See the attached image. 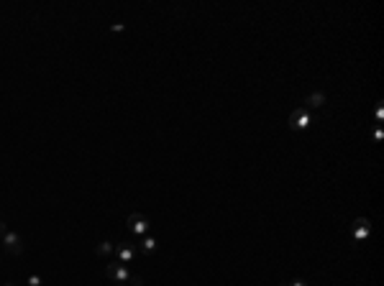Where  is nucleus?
Wrapping results in <instances>:
<instances>
[{
    "instance_id": "obj_1",
    "label": "nucleus",
    "mask_w": 384,
    "mask_h": 286,
    "mask_svg": "<svg viewBox=\"0 0 384 286\" xmlns=\"http://www.w3.org/2000/svg\"><path fill=\"white\" fill-rule=\"evenodd\" d=\"M103 274H105V279L108 281H113V284H133V286H141V279L139 276H133L123 263H108V266L103 269Z\"/></svg>"
},
{
    "instance_id": "obj_2",
    "label": "nucleus",
    "mask_w": 384,
    "mask_h": 286,
    "mask_svg": "<svg viewBox=\"0 0 384 286\" xmlns=\"http://www.w3.org/2000/svg\"><path fill=\"white\" fill-rule=\"evenodd\" d=\"M126 228H128V233L131 235H139V238H144V235H149V217H144L141 212H131L128 217H126Z\"/></svg>"
},
{
    "instance_id": "obj_3",
    "label": "nucleus",
    "mask_w": 384,
    "mask_h": 286,
    "mask_svg": "<svg viewBox=\"0 0 384 286\" xmlns=\"http://www.w3.org/2000/svg\"><path fill=\"white\" fill-rule=\"evenodd\" d=\"M371 235V220L369 217H356L351 223V238L353 243H364V240H369Z\"/></svg>"
},
{
    "instance_id": "obj_4",
    "label": "nucleus",
    "mask_w": 384,
    "mask_h": 286,
    "mask_svg": "<svg viewBox=\"0 0 384 286\" xmlns=\"http://www.w3.org/2000/svg\"><path fill=\"white\" fill-rule=\"evenodd\" d=\"M113 253L118 256V263H123V266H126V263H133V261L141 256V251L133 246V243H118L116 248H113Z\"/></svg>"
},
{
    "instance_id": "obj_5",
    "label": "nucleus",
    "mask_w": 384,
    "mask_h": 286,
    "mask_svg": "<svg viewBox=\"0 0 384 286\" xmlns=\"http://www.w3.org/2000/svg\"><path fill=\"white\" fill-rule=\"evenodd\" d=\"M0 246H3L11 256H21V253H24V240H21V235L13 233V230H8L3 238H0Z\"/></svg>"
},
{
    "instance_id": "obj_6",
    "label": "nucleus",
    "mask_w": 384,
    "mask_h": 286,
    "mask_svg": "<svg viewBox=\"0 0 384 286\" xmlns=\"http://www.w3.org/2000/svg\"><path fill=\"white\" fill-rule=\"evenodd\" d=\"M287 123H289L292 130H307L310 123H312V118H310V113H307L305 107H300V110H295V113H289Z\"/></svg>"
},
{
    "instance_id": "obj_7",
    "label": "nucleus",
    "mask_w": 384,
    "mask_h": 286,
    "mask_svg": "<svg viewBox=\"0 0 384 286\" xmlns=\"http://www.w3.org/2000/svg\"><path fill=\"white\" fill-rule=\"evenodd\" d=\"M325 102H328L325 92H312V95L305 97V110H310V107H323Z\"/></svg>"
},
{
    "instance_id": "obj_8",
    "label": "nucleus",
    "mask_w": 384,
    "mask_h": 286,
    "mask_svg": "<svg viewBox=\"0 0 384 286\" xmlns=\"http://www.w3.org/2000/svg\"><path fill=\"white\" fill-rule=\"evenodd\" d=\"M139 251H141L144 256H151V253L156 251V238H154V235H144V238H141Z\"/></svg>"
},
{
    "instance_id": "obj_9",
    "label": "nucleus",
    "mask_w": 384,
    "mask_h": 286,
    "mask_svg": "<svg viewBox=\"0 0 384 286\" xmlns=\"http://www.w3.org/2000/svg\"><path fill=\"white\" fill-rule=\"evenodd\" d=\"M113 248H116V246L108 243V240H103V243H98L95 253H98V256H110V253H113Z\"/></svg>"
},
{
    "instance_id": "obj_10",
    "label": "nucleus",
    "mask_w": 384,
    "mask_h": 286,
    "mask_svg": "<svg viewBox=\"0 0 384 286\" xmlns=\"http://www.w3.org/2000/svg\"><path fill=\"white\" fill-rule=\"evenodd\" d=\"M26 286H44V281H41V276H29V281H26Z\"/></svg>"
},
{
    "instance_id": "obj_11",
    "label": "nucleus",
    "mask_w": 384,
    "mask_h": 286,
    "mask_svg": "<svg viewBox=\"0 0 384 286\" xmlns=\"http://www.w3.org/2000/svg\"><path fill=\"white\" fill-rule=\"evenodd\" d=\"M384 120V107H381V102L376 105V123H381Z\"/></svg>"
},
{
    "instance_id": "obj_12",
    "label": "nucleus",
    "mask_w": 384,
    "mask_h": 286,
    "mask_svg": "<svg viewBox=\"0 0 384 286\" xmlns=\"http://www.w3.org/2000/svg\"><path fill=\"white\" fill-rule=\"evenodd\" d=\"M284 286H307V284H305V281H300V279H295V281H287Z\"/></svg>"
},
{
    "instance_id": "obj_13",
    "label": "nucleus",
    "mask_w": 384,
    "mask_h": 286,
    "mask_svg": "<svg viewBox=\"0 0 384 286\" xmlns=\"http://www.w3.org/2000/svg\"><path fill=\"white\" fill-rule=\"evenodd\" d=\"M381 138H384V130L376 128V130H374V141H381Z\"/></svg>"
},
{
    "instance_id": "obj_14",
    "label": "nucleus",
    "mask_w": 384,
    "mask_h": 286,
    "mask_svg": "<svg viewBox=\"0 0 384 286\" xmlns=\"http://www.w3.org/2000/svg\"><path fill=\"white\" fill-rule=\"evenodd\" d=\"M6 233H8V225H6V223H3V220H0V238H3V235H6Z\"/></svg>"
},
{
    "instance_id": "obj_15",
    "label": "nucleus",
    "mask_w": 384,
    "mask_h": 286,
    "mask_svg": "<svg viewBox=\"0 0 384 286\" xmlns=\"http://www.w3.org/2000/svg\"><path fill=\"white\" fill-rule=\"evenodd\" d=\"M3 286H16V284H13V281H6V284H3Z\"/></svg>"
},
{
    "instance_id": "obj_16",
    "label": "nucleus",
    "mask_w": 384,
    "mask_h": 286,
    "mask_svg": "<svg viewBox=\"0 0 384 286\" xmlns=\"http://www.w3.org/2000/svg\"><path fill=\"white\" fill-rule=\"evenodd\" d=\"M279 286H284V284H279Z\"/></svg>"
}]
</instances>
